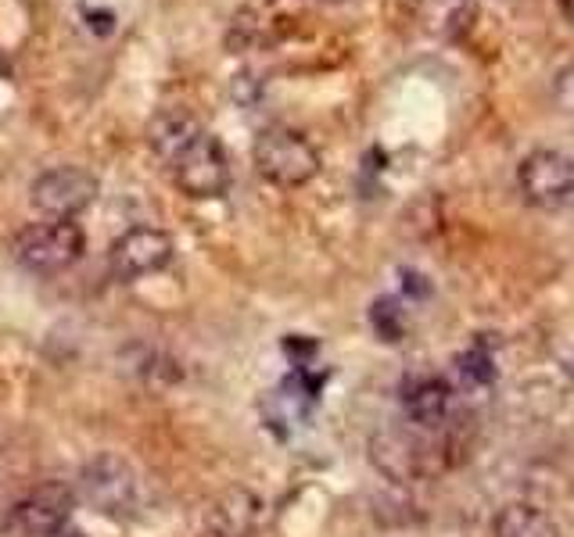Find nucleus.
Returning <instances> with one entry per match:
<instances>
[{
    "instance_id": "1",
    "label": "nucleus",
    "mask_w": 574,
    "mask_h": 537,
    "mask_svg": "<svg viewBox=\"0 0 574 537\" xmlns=\"http://www.w3.org/2000/svg\"><path fill=\"white\" fill-rule=\"evenodd\" d=\"M370 462L395 484H421L445 470V448L421 427H384L370 438Z\"/></svg>"
},
{
    "instance_id": "2",
    "label": "nucleus",
    "mask_w": 574,
    "mask_h": 537,
    "mask_svg": "<svg viewBox=\"0 0 574 537\" xmlns=\"http://www.w3.org/2000/svg\"><path fill=\"white\" fill-rule=\"evenodd\" d=\"M252 162L266 183L295 191V186H306L316 180V172H320V151H316L312 140L306 133H298V129L269 126L255 137Z\"/></svg>"
},
{
    "instance_id": "3",
    "label": "nucleus",
    "mask_w": 574,
    "mask_h": 537,
    "mask_svg": "<svg viewBox=\"0 0 574 537\" xmlns=\"http://www.w3.org/2000/svg\"><path fill=\"white\" fill-rule=\"evenodd\" d=\"M76 498H83L97 516L129 519L140 509V476L123 455L97 452L86 459L76 481Z\"/></svg>"
},
{
    "instance_id": "4",
    "label": "nucleus",
    "mask_w": 574,
    "mask_h": 537,
    "mask_svg": "<svg viewBox=\"0 0 574 537\" xmlns=\"http://www.w3.org/2000/svg\"><path fill=\"white\" fill-rule=\"evenodd\" d=\"M86 251V234L76 219H40L19 229L11 240V255L22 269L36 276H54L76 266Z\"/></svg>"
},
{
    "instance_id": "5",
    "label": "nucleus",
    "mask_w": 574,
    "mask_h": 537,
    "mask_svg": "<svg viewBox=\"0 0 574 537\" xmlns=\"http://www.w3.org/2000/svg\"><path fill=\"white\" fill-rule=\"evenodd\" d=\"M72 509H76V487H68L62 481H47L11 505L4 530L14 537H51L62 527H68Z\"/></svg>"
},
{
    "instance_id": "6",
    "label": "nucleus",
    "mask_w": 574,
    "mask_h": 537,
    "mask_svg": "<svg viewBox=\"0 0 574 537\" xmlns=\"http://www.w3.org/2000/svg\"><path fill=\"white\" fill-rule=\"evenodd\" d=\"M517 186H521V197L535 208L567 205L574 197V158L553 148L531 151L517 165Z\"/></svg>"
},
{
    "instance_id": "7",
    "label": "nucleus",
    "mask_w": 574,
    "mask_h": 537,
    "mask_svg": "<svg viewBox=\"0 0 574 537\" xmlns=\"http://www.w3.org/2000/svg\"><path fill=\"white\" fill-rule=\"evenodd\" d=\"M169 169L187 197L212 201L230 191V158H226V148L212 133H201Z\"/></svg>"
},
{
    "instance_id": "8",
    "label": "nucleus",
    "mask_w": 574,
    "mask_h": 537,
    "mask_svg": "<svg viewBox=\"0 0 574 537\" xmlns=\"http://www.w3.org/2000/svg\"><path fill=\"white\" fill-rule=\"evenodd\" d=\"M97 197V180L79 165H62L40 172L29 201L43 219H76L79 212H86Z\"/></svg>"
},
{
    "instance_id": "9",
    "label": "nucleus",
    "mask_w": 574,
    "mask_h": 537,
    "mask_svg": "<svg viewBox=\"0 0 574 537\" xmlns=\"http://www.w3.org/2000/svg\"><path fill=\"white\" fill-rule=\"evenodd\" d=\"M172 258V237L166 229H155V226H137V229H126V234L111 244L108 251V269L115 280L123 283H134L151 276L158 269H166Z\"/></svg>"
},
{
    "instance_id": "10",
    "label": "nucleus",
    "mask_w": 574,
    "mask_h": 537,
    "mask_svg": "<svg viewBox=\"0 0 574 537\" xmlns=\"http://www.w3.org/2000/svg\"><path fill=\"white\" fill-rule=\"evenodd\" d=\"M266 524L269 505L255 487H226L205 509V527L212 537H258Z\"/></svg>"
},
{
    "instance_id": "11",
    "label": "nucleus",
    "mask_w": 574,
    "mask_h": 537,
    "mask_svg": "<svg viewBox=\"0 0 574 537\" xmlns=\"http://www.w3.org/2000/svg\"><path fill=\"white\" fill-rule=\"evenodd\" d=\"M402 409L406 419L421 430H438L453 409V387L442 376H413L402 384Z\"/></svg>"
},
{
    "instance_id": "12",
    "label": "nucleus",
    "mask_w": 574,
    "mask_h": 537,
    "mask_svg": "<svg viewBox=\"0 0 574 537\" xmlns=\"http://www.w3.org/2000/svg\"><path fill=\"white\" fill-rule=\"evenodd\" d=\"M201 133H205V129H201V122L194 119L191 111L166 108V111H158L155 119H151V126H148V143H151L155 158H162V162L172 165Z\"/></svg>"
},
{
    "instance_id": "13",
    "label": "nucleus",
    "mask_w": 574,
    "mask_h": 537,
    "mask_svg": "<svg viewBox=\"0 0 574 537\" xmlns=\"http://www.w3.org/2000/svg\"><path fill=\"white\" fill-rule=\"evenodd\" d=\"M416 19L431 36H459L474 22V0H416Z\"/></svg>"
},
{
    "instance_id": "14",
    "label": "nucleus",
    "mask_w": 574,
    "mask_h": 537,
    "mask_svg": "<svg viewBox=\"0 0 574 537\" xmlns=\"http://www.w3.org/2000/svg\"><path fill=\"white\" fill-rule=\"evenodd\" d=\"M496 537H560V527L550 513L535 509V505H507L492 519Z\"/></svg>"
},
{
    "instance_id": "15",
    "label": "nucleus",
    "mask_w": 574,
    "mask_h": 537,
    "mask_svg": "<svg viewBox=\"0 0 574 537\" xmlns=\"http://www.w3.org/2000/svg\"><path fill=\"white\" fill-rule=\"evenodd\" d=\"M370 326L378 330V337L387 341V344H395V341L406 337L410 323H406V309H402V301H395V298H378V301H373L370 304Z\"/></svg>"
},
{
    "instance_id": "16",
    "label": "nucleus",
    "mask_w": 574,
    "mask_h": 537,
    "mask_svg": "<svg viewBox=\"0 0 574 537\" xmlns=\"http://www.w3.org/2000/svg\"><path fill=\"white\" fill-rule=\"evenodd\" d=\"M456 373H459V380H464L467 387H488V384H496L492 355H488L485 347H470V352L456 355Z\"/></svg>"
},
{
    "instance_id": "17",
    "label": "nucleus",
    "mask_w": 574,
    "mask_h": 537,
    "mask_svg": "<svg viewBox=\"0 0 574 537\" xmlns=\"http://www.w3.org/2000/svg\"><path fill=\"white\" fill-rule=\"evenodd\" d=\"M553 105L574 115V57L553 76Z\"/></svg>"
},
{
    "instance_id": "18",
    "label": "nucleus",
    "mask_w": 574,
    "mask_h": 537,
    "mask_svg": "<svg viewBox=\"0 0 574 537\" xmlns=\"http://www.w3.org/2000/svg\"><path fill=\"white\" fill-rule=\"evenodd\" d=\"M91 25H94V33H111L115 29L111 11H91Z\"/></svg>"
},
{
    "instance_id": "19",
    "label": "nucleus",
    "mask_w": 574,
    "mask_h": 537,
    "mask_svg": "<svg viewBox=\"0 0 574 537\" xmlns=\"http://www.w3.org/2000/svg\"><path fill=\"white\" fill-rule=\"evenodd\" d=\"M556 4H560V11H564V19L574 25V0H556Z\"/></svg>"
},
{
    "instance_id": "20",
    "label": "nucleus",
    "mask_w": 574,
    "mask_h": 537,
    "mask_svg": "<svg viewBox=\"0 0 574 537\" xmlns=\"http://www.w3.org/2000/svg\"><path fill=\"white\" fill-rule=\"evenodd\" d=\"M51 537H86L83 530H76V527H62L57 534H51Z\"/></svg>"
},
{
    "instance_id": "21",
    "label": "nucleus",
    "mask_w": 574,
    "mask_h": 537,
    "mask_svg": "<svg viewBox=\"0 0 574 537\" xmlns=\"http://www.w3.org/2000/svg\"><path fill=\"white\" fill-rule=\"evenodd\" d=\"M571 376H574V362H571Z\"/></svg>"
}]
</instances>
